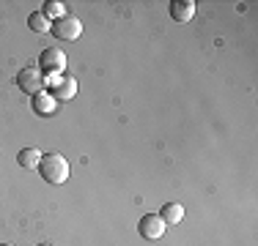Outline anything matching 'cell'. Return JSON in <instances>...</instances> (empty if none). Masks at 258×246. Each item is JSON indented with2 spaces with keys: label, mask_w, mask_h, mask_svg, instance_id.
<instances>
[{
  "label": "cell",
  "mask_w": 258,
  "mask_h": 246,
  "mask_svg": "<svg viewBox=\"0 0 258 246\" xmlns=\"http://www.w3.org/2000/svg\"><path fill=\"white\" fill-rule=\"evenodd\" d=\"M39 172L44 175V181L60 186V183H66V178H69V162H66L60 153H41Z\"/></svg>",
  "instance_id": "cell-1"
},
{
  "label": "cell",
  "mask_w": 258,
  "mask_h": 246,
  "mask_svg": "<svg viewBox=\"0 0 258 246\" xmlns=\"http://www.w3.org/2000/svg\"><path fill=\"white\" fill-rule=\"evenodd\" d=\"M39 66L44 77H60V71L66 69V52L58 47H47L44 52L39 55Z\"/></svg>",
  "instance_id": "cell-2"
},
{
  "label": "cell",
  "mask_w": 258,
  "mask_h": 246,
  "mask_svg": "<svg viewBox=\"0 0 258 246\" xmlns=\"http://www.w3.org/2000/svg\"><path fill=\"white\" fill-rule=\"evenodd\" d=\"M50 33L58 41H75V39H80V33H83V22H80L77 17L66 14V17H60V20L52 22Z\"/></svg>",
  "instance_id": "cell-3"
},
{
  "label": "cell",
  "mask_w": 258,
  "mask_h": 246,
  "mask_svg": "<svg viewBox=\"0 0 258 246\" xmlns=\"http://www.w3.org/2000/svg\"><path fill=\"white\" fill-rule=\"evenodd\" d=\"M44 82H47V77L39 69H22L20 74H17V85H20V90L22 93H30V96L41 93V90H44Z\"/></svg>",
  "instance_id": "cell-4"
},
{
  "label": "cell",
  "mask_w": 258,
  "mask_h": 246,
  "mask_svg": "<svg viewBox=\"0 0 258 246\" xmlns=\"http://www.w3.org/2000/svg\"><path fill=\"white\" fill-rule=\"evenodd\" d=\"M165 227H168V224L159 219V213H146V216L140 219L138 230H140V235H143L146 241H157V238H162Z\"/></svg>",
  "instance_id": "cell-5"
},
{
  "label": "cell",
  "mask_w": 258,
  "mask_h": 246,
  "mask_svg": "<svg viewBox=\"0 0 258 246\" xmlns=\"http://www.w3.org/2000/svg\"><path fill=\"white\" fill-rule=\"evenodd\" d=\"M170 17L176 22H189L195 17V0H173L170 3Z\"/></svg>",
  "instance_id": "cell-6"
},
{
  "label": "cell",
  "mask_w": 258,
  "mask_h": 246,
  "mask_svg": "<svg viewBox=\"0 0 258 246\" xmlns=\"http://www.w3.org/2000/svg\"><path fill=\"white\" fill-rule=\"evenodd\" d=\"M52 93L58 96V98H75V93H77V79L75 77H55Z\"/></svg>",
  "instance_id": "cell-7"
},
{
  "label": "cell",
  "mask_w": 258,
  "mask_h": 246,
  "mask_svg": "<svg viewBox=\"0 0 258 246\" xmlns=\"http://www.w3.org/2000/svg\"><path fill=\"white\" fill-rule=\"evenodd\" d=\"M28 28L33 30V33H50L52 22H50V17H47L44 11H33V14L28 17Z\"/></svg>",
  "instance_id": "cell-8"
},
{
  "label": "cell",
  "mask_w": 258,
  "mask_h": 246,
  "mask_svg": "<svg viewBox=\"0 0 258 246\" xmlns=\"http://www.w3.org/2000/svg\"><path fill=\"white\" fill-rule=\"evenodd\" d=\"M17 162H20V167H25V170H39L41 153L36 151V148H22L20 156H17Z\"/></svg>",
  "instance_id": "cell-9"
},
{
  "label": "cell",
  "mask_w": 258,
  "mask_h": 246,
  "mask_svg": "<svg viewBox=\"0 0 258 246\" xmlns=\"http://www.w3.org/2000/svg\"><path fill=\"white\" fill-rule=\"evenodd\" d=\"M30 104H33V112L36 115H50L52 109H55V96H50V93H36Z\"/></svg>",
  "instance_id": "cell-10"
},
{
  "label": "cell",
  "mask_w": 258,
  "mask_h": 246,
  "mask_svg": "<svg viewBox=\"0 0 258 246\" xmlns=\"http://www.w3.org/2000/svg\"><path fill=\"white\" fill-rule=\"evenodd\" d=\"M159 219H162L165 224H179V221L184 219V208L179 205V202H168V205L162 208V213H159Z\"/></svg>",
  "instance_id": "cell-11"
},
{
  "label": "cell",
  "mask_w": 258,
  "mask_h": 246,
  "mask_svg": "<svg viewBox=\"0 0 258 246\" xmlns=\"http://www.w3.org/2000/svg\"><path fill=\"white\" fill-rule=\"evenodd\" d=\"M41 11H44V14H47V17H58V20H60V17H66V11H63V6H60V3H58V0H50V3H47V6H44V9H41Z\"/></svg>",
  "instance_id": "cell-12"
},
{
  "label": "cell",
  "mask_w": 258,
  "mask_h": 246,
  "mask_svg": "<svg viewBox=\"0 0 258 246\" xmlns=\"http://www.w3.org/2000/svg\"><path fill=\"white\" fill-rule=\"evenodd\" d=\"M0 246H11V243H0Z\"/></svg>",
  "instance_id": "cell-13"
},
{
  "label": "cell",
  "mask_w": 258,
  "mask_h": 246,
  "mask_svg": "<svg viewBox=\"0 0 258 246\" xmlns=\"http://www.w3.org/2000/svg\"><path fill=\"white\" fill-rule=\"evenodd\" d=\"M39 246H50V243H39Z\"/></svg>",
  "instance_id": "cell-14"
}]
</instances>
